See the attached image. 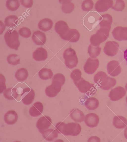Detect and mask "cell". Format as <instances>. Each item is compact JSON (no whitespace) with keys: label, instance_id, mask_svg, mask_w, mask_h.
<instances>
[{"label":"cell","instance_id":"obj_29","mask_svg":"<svg viewBox=\"0 0 127 142\" xmlns=\"http://www.w3.org/2000/svg\"><path fill=\"white\" fill-rule=\"evenodd\" d=\"M84 105L88 109L94 110L98 107L99 102L98 100L95 97H90L88 98L85 102Z\"/></svg>","mask_w":127,"mask_h":142},{"label":"cell","instance_id":"obj_47","mask_svg":"<svg viewBox=\"0 0 127 142\" xmlns=\"http://www.w3.org/2000/svg\"><path fill=\"white\" fill-rule=\"evenodd\" d=\"M125 89L126 90V91H127V83L126 86H125Z\"/></svg>","mask_w":127,"mask_h":142},{"label":"cell","instance_id":"obj_46","mask_svg":"<svg viewBox=\"0 0 127 142\" xmlns=\"http://www.w3.org/2000/svg\"><path fill=\"white\" fill-rule=\"evenodd\" d=\"M124 135L125 138L127 139V126L125 129Z\"/></svg>","mask_w":127,"mask_h":142},{"label":"cell","instance_id":"obj_4","mask_svg":"<svg viewBox=\"0 0 127 142\" xmlns=\"http://www.w3.org/2000/svg\"><path fill=\"white\" fill-rule=\"evenodd\" d=\"M63 57L65 60L64 64L68 68L72 69L76 67L78 62V59L75 51L69 48L66 49L63 54Z\"/></svg>","mask_w":127,"mask_h":142},{"label":"cell","instance_id":"obj_34","mask_svg":"<svg viewBox=\"0 0 127 142\" xmlns=\"http://www.w3.org/2000/svg\"><path fill=\"white\" fill-rule=\"evenodd\" d=\"M18 20V19L16 16L10 15L5 18L4 23L7 26H14L17 24Z\"/></svg>","mask_w":127,"mask_h":142},{"label":"cell","instance_id":"obj_21","mask_svg":"<svg viewBox=\"0 0 127 142\" xmlns=\"http://www.w3.org/2000/svg\"><path fill=\"white\" fill-rule=\"evenodd\" d=\"M43 110V106L41 102L37 101L35 102L30 108L29 112L32 117H35L40 115Z\"/></svg>","mask_w":127,"mask_h":142},{"label":"cell","instance_id":"obj_5","mask_svg":"<svg viewBox=\"0 0 127 142\" xmlns=\"http://www.w3.org/2000/svg\"><path fill=\"white\" fill-rule=\"evenodd\" d=\"M73 82L80 92L85 93L89 96L93 95L96 91V89L94 85L86 81L82 77L79 81Z\"/></svg>","mask_w":127,"mask_h":142},{"label":"cell","instance_id":"obj_28","mask_svg":"<svg viewBox=\"0 0 127 142\" xmlns=\"http://www.w3.org/2000/svg\"><path fill=\"white\" fill-rule=\"evenodd\" d=\"M71 0H59L60 2L62 4L61 9L62 11L66 14L71 13L73 10L74 5L71 2Z\"/></svg>","mask_w":127,"mask_h":142},{"label":"cell","instance_id":"obj_31","mask_svg":"<svg viewBox=\"0 0 127 142\" xmlns=\"http://www.w3.org/2000/svg\"><path fill=\"white\" fill-rule=\"evenodd\" d=\"M28 76L27 70L23 68L19 69L16 72L15 77L17 80L19 81H23L25 80Z\"/></svg>","mask_w":127,"mask_h":142},{"label":"cell","instance_id":"obj_38","mask_svg":"<svg viewBox=\"0 0 127 142\" xmlns=\"http://www.w3.org/2000/svg\"><path fill=\"white\" fill-rule=\"evenodd\" d=\"M81 71L78 69L73 70L70 74V77L73 82L77 81L79 80L82 78Z\"/></svg>","mask_w":127,"mask_h":142},{"label":"cell","instance_id":"obj_10","mask_svg":"<svg viewBox=\"0 0 127 142\" xmlns=\"http://www.w3.org/2000/svg\"><path fill=\"white\" fill-rule=\"evenodd\" d=\"M35 96V93L34 90L31 88L27 87L23 89V92L21 95V99L24 104L29 105L32 103Z\"/></svg>","mask_w":127,"mask_h":142},{"label":"cell","instance_id":"obj_3","mask_svg":"<svg viewBox=\"0 0 127 142\" xmlns=\"http://www.w3.org/2000/svg\"><path fill=\"white\" fill-rule=\"evenodd\" d=\"M109 31L107 28L100 27L95 34L91 36L90 39L91 44L95 46H99L100 43L107 39Z\"/></svg>","mask_w":127,"mask_h":142},{"label":"cell","instance_id":"obj_44","mask_svg":"<svg viewBox=\"0 0 127 142\" xmlns=\"http://www.w3.org/2000/svg\"><path fill=\"white\" fill-rule=\"evenodd\" d=\"M100 139L99 137L95 136H91L88 140V142H100Z\"/></svg>","mask_w":127,"mask_h":142},{"label":"cell","instance_id":"obj_9","mask_svg":"<svg viewBox=\"0 0 127 142\" xmlns=\"http://www.w3.org/2000/svg\"><path fill=\"white\" fill-rule=\"evenodd\" d=\"M119 48V45L117 42L115 41H110L106 43L103 51L107 55L113 56L117 54Z\"/></svg>","mask_w":127,"mask_h":142},{"label":"cell","instance_id":"obj_23","mask_svg":"<svg viewBox=\"0 0 127 142\" xmlns=\"http://www.w3.org/2000/svg\"><path fill=\"white\" fill-rule=\"evenodd\" d=\"M18 119V114L14 110H10L7 112L4 117L5 122L9 125L14 124L17 121Z\"/></svg>","mask_w":127,"mask_h":142},{"label":"cell","instance_id":"obj_24","mask_svg":"<svg viewBox=\"0 0 127 142\" xmlns=\"http://www.w3.org/2000/svg\"><path fill=\"white\" fill-rule=\"evenodd\" d=\"M69 115L71 119L76 122H83L85 118L83 112L78 108L72 109L70 112Z\"/></svg>","mask_w":127,"mask_h":142},{"label":"cell","instance_id":"obj_40","mask_svg":"<svg viewBox=\"0 0 127 142\" xmlns=\"http://www.w3.org/2000/svg\"><path fill=\"white\" fill-rule=\"evenodd\" d=\"M18 33L21 36L25 38H29L31 34L30 30L26 27L20 28L18 31Z\"/></svg>","mask_w":127,"mask_h":142},{"label":"cell","instance_id":"obj_27","mask_svg":"<svg viewBox=\"0 0 127 142\" xmlns=\"http://www.w3.org/2000/svg\"><path fill=\"white\" fill-rule=\"evenodd\" d=\"M53 22L51 19L45 18L40 20L38 23V27L39 29L44 31H48L52 28Z\"/></svg>","mask_w":127,"mask_h":142},{"label":"cell","instance_id":"obj_11","mask_svg":"<svg viewBox=\"0 0 127 142\" xmlns=\"http://www.w3.org/2000/svg\"><path fill=\"white\" fill-rule=\"evenodd\" d=\"M107 69L108 74L110 76L115 77L119 75L121 72V68L119 62L112 60L108 63Z\"/></svg>","mask_w":127,"mask_h":142},{"label":"cell","instance_id":"obj_1","mask_svg":"<svg viewBox=\"0 0 127 142\" xmlns=\"http://www.w3.org/2000/svg\"><path fill=\"white\" fill-rule=\"evenodd\" d=\"M94 81L101 89L108 90L115 86L116 83V79L108 76L103 71L97 72L94 76Z\"/></svg>","mask_w":127,"mask_h":142},{"label":"cell","instance_id":"obj_45","mask_svg":"<svg viewBox=\"0 0 127 142\" xmlns=\"http://www.w3.org/2000/svg\"><path fill=\"white\" fill-rule=\"evenodd\" d=\"M124 57L127 63V49L124 52Z\"/></svg>","mask_w":127,"mask_h":142},{"label":"cell","instance_id":"obj_43","mask_svg":"<svg viewBox=\"0 0 127 142\" xmlns=\"http://www.w3.org/2000/svg\"><path fill=\"white\" fill-rule=\"evenodd\" d=\"M21 4L23 6L27 8H29L32 6L33 4L32 0H20Z\"/></svg>","mask_w":127,"mask_h":142},{"label":"cell","instance_id":"obj_35","mask_svg":"<svg viewBox=\"0 0 127 142\" xmlns=\"http://www.w3.org/2000/svg\"><path fill=\"white\" fill-rule=\"evenodd\" d=\"M20 4L18 0H7L6 2V6L9 10L12 11L16 10Z\"/></svg>","mask_w":127,"mask_h":142},{"label":"cell","instance_id":"obj_12","mask_svg":"<svg viewBox=\"0 0 127 142\" xmlns=\"http://www.w3.org/2000/svg\"><path fill=\"white\" fill-rule=\"evenodd\" d=\"M126 93V91L124 88L119 86L112 89L110 92L108 96L111 100L115 101L123 98Z\"/></svg>","mask_w":127,"mask_h":142},{"label":"cell","instance_id":"obj_26","mask_svg":"<svg viewBox=\"0 0 127 142\" xmlns=\"http://www.w3.org/2000/svg\"><path fill=\"white\" fill-rule=\"evenodd\" d=\"M40 133L45 140L49 141H53L58 137L57 133L56 130L52 129H46Z\"/></svg>","mask_w":127,"mask_h":142},{"label":"cell","instance_id":"obj_18","mask_svg":"<svg viewBox=\"0 0 127 142\" xmlns=\"http://www.w3.org/2000/svg\"><path fill=\"white\" fill-rule=\"evenodd\" d=\"M80 34L76 29L69 28L66 35L62 39L71 42L77 41L80 37Z\"/></svg>","mask_w":127,"mask_h":142},{"label":"cell","instance_id":"obj_41","mask_svg":"<svg viewBox=\"0 0 127 142\" xmlns=\"http://www.w3.org/2000/svg\"><path fill=\"white\" fill-rule=\"evenodd\" d=\"M52 80H56L61 83L63 85L65 82V78L64 76L62 74L57 73L54 75Z\"/></svg>","mask_w":127,"mask_h":142},{"label":"cell","instance_id":"obj_15","mask_svg":"<svg viewBox=\"0 0 127 142\" xmlns=\"http://www.w3.org/2000/svg\"><path fill=\"white\" fill-rule=\"evenodd\" d=\"M113 3V1L111 0H98L95 3V7L97 12H103L112 8Z\"/></svg>","mask_w":127,"mask_h":142},{"label":"cell","instance_id":"obj_6","mask_svg":"<svg viewBox=\"0 0 127 142\" xmlns=\"http://www.w3.org/2000/svg\"><path fill=\"white\" fill-rule=\"evenodd\" d=\"M81 131V126L78 123L71 122L65 124L64 122L60 134L65 136H75L79 135Z\"/></svg>","mask_w":127,"mask_h":142},{"label":"cell","instance_id":"obj_17","mask_svg":"<svg viewBox=\"0 0 127 142\" xmlns=\"http://www.w3.org/2000/svg\"><path fill=\"white\" fill-rule=\"evenodd\" d=\"M99 121L98 116L95 113H89L85 117V122L87 126L90 127L97 126Z\"/></svg>","mask_w":127,"mask_h":142},{"label":"cell","instance_id":"obj_37","mask_svg":"<svg viewBox=\"0 0 127 142\" xmlns=\"http://www.w3.org/2000/svg\"><path fill=\"white\" fill-rule=\"evenodd\" d=\"M93 5L94 3L92 0H85L82 3V9L84 11H88L93 9Z\"/></svg>","mask_w":127,"mask_h":142},{"label":"cell","instance_id":"obj_14","mask_svg":"<svg viewBox=\"0 0 127 142\" xmlns=\"http://www.w3.org/2000/svg\"><path fill=\"white\" fill-rule=\"evenodd\" d=\"M52 122V120L49 117L44 116L40 118L37 120L36 124V127L40 133L49 128Z\"/></svg>","mask_w":127,"mask_h":142},{"label":"cell","instance_id":"obj_33","mask_svg":"<svg viewBox=\"0 0 127 142\" xmlns=\"http://www.w3.org/2000/svg\"><path fill=\"white\" fill-rule=\"evenodd\" d=\"M101 50V48L99 46H95L90 44L88 47V53L91 58H95L99 55Z\"/></svg>","mask_w":127,"mask_h":142},{"label":"cell","instance_id":"obj_42","mask_svg":"<svg viewBox=\"0 0 127 142\" xmlns=\"http://www.w3.org/2000/svg\"><path fill=\"white\" fill-rule=\"evenodd\" d=\"M5 79L4 76L0 74V93H2L6 89L5 84Z\"/></svg>","mask_w":127,"mask_h":142},{"label":"cell","instance_id":"obj_22","mask_svg":"<svg viewBox=\"0 0 127 142\" xmlns=\"http://www.w3.org/2000/svg\"><path fill=\"white\" fill-rule=\"evenodd\" d=\"M32 57L36 61H44L47 58V52L43 48L39 47L37 48L33 52Z\"/></svg>","mask_w":127,"mask_h":142},{"label":"cell","instance_id":"obj_25","mask_svg":"<svg viewBox=\"0 0 127 142\" xmlns=\"http://www.w3.org/2000/svg\"><path fill=\"white\" fill-rule=\"evenodd\" d=\"M113 124L114 126L117 128H124L127 126V120L123 116H116L113 119Z\"/></svg>","mask_w":127,"mask_h":142},{"label":"cell","instance_id":"obj_19","mask_svg":"<svg viewBox=\"0 0 127 142\" xmlns=\"http://www.w3.org/2000/svg\"><path fill=\"white\" fill-rule=\"evenodd\" d=\"M32 37L33 42L38 45H44L46 40L45 34L39 30L34 31L33 33Z\"/></svg>","mask_w":127,"mask_h":142},{"label":"cell","instance_id":"obj_16","mask_svg":"<svg viewBox=\"0 0 127 142\" xmlns=\"http://www.w3.org/2000/svg\"><path fill=\"white\" fill-rule=\"evenodd\" d=\"M54 29L56 32L62 38L66 35L69 28L66 22L60 20L56 22Z\"/></svg>","mask_w":127,"mask_h":142},{"label":"cell","instance_id":"obj_13","mask_svg":"<svg viewBox=\"0 0 127 142\" xmlns=\"http://www.w3.org/2000/svg\"><path fill=\"white\" fill-rule=\"evenodd\" d=\"M112 34L116 40L119 41L127 40V27H116L113 30Z\"/></svg>","mask_w":127,"mask_h":142},{"label":"cell","instance_id":"obj_20","mask_svg":"<svg viewBox=\"0 0 127 142\" xmlns=\"http://www.w3.org/2000/svg\"><path fill=\"white\" fill-rule=\"evenodd\" d=\"M99 20L100 27L107 28L110 31L113 20L112 17L110 15L107 14L101 15Z\"/></svg>","mask_w":127,"mask_h":142},{"label":"cell","instance_id":"obj_7","mask_svg":"<svg viewBox=\"0 0 127 142\" xmlns=\"http://www.w3.org/2000/svg\"><path fill=\"white\" fill-rule=\"evenodd\" d=\"M62 85L61 82L56 80H52L51 84L46 87L45 92L46 95L50 98L56 96L61 90Z\"/></svg>","mask_w":127,"mask_h":142},{"label":"cell","instance_id":"obj_39","mask_svg":"<svg viewBox=\"0 0 127 142\" xmlns=\"http://www.w3.org/2000/svg\"><path fill=\"white\" fill-rule=\"evenodd\" d=\"M125 4L123 0H116V3L112 8L113 10L117 11H122L124 8Z\"/></svg>","mask_w":127,"mask_h":142},{"label":"cell","instance_id":"obj_2","mask_svg":"<svg viewBox=\"0 0 127 142\" xmlns=\"http://www.w3.org/2000/svg\"><path fill=\"white\" fill-rule=\"evenodd\" d=\"M4 38L6 43L9 48L17 50L20 45L19 34L15 30L8 29L5 32Z\"/></svg>","mask_w":127,"mask_h":142},{"label":"cell","instance_id":"obj_48","mask_svg":"<svg viewBox=\"0 0 127 142\" xmlns=\"http://www.w3.org/2000/svg\"><path fill=\"white\" fill-rule=\"evenodd\" d=\"M126 101L127 104V96L126 97Z\"/></svg>","mask_w":127,"mask_h":142},{"label":"cell","instance_id":"obj_30","mask_svg":"<svg viewBox=\"0 0 127 142\" xmlns=\"http://www.w3.org/2000/svg\"><path fill=\"white\" fill-rule=\"evenodd\" d=\"M17 89L14 88H9L4 91V97L9 100H13L16 99L18 96L16 91Z\"/></svg>","mask_w":127,"mask_h":142},{"label":"cell","instance_id":"obj_36","mask_svg":"<svg viewBox=\"0 0 127 142\" xmlns=\"http://www.w3.org/2000/svg\"><path fill=\"white\" fill-rule=\"evenodd\" d=\"M7 61L10 64L15 65L20 64V58L16 54H11L9 55L7 58Z\"/></svg>","mask_w":127,"mask_h":142},{"label":"cell","instance_id":"obj_8","mask_svg":"<svg viewBox=\"0 0 127 142\" xmlns=\"http://www.w3.org/2000/svg\"><path fill=\"white\" fill-rule=\"evenodd\" d=\"M99 65V61L97 58H89L84 66L85 72L89 74H92L96 70Z\"/></svg>","mask_w":127,"mask_h":142},{"label":"cell","instance_id":"obj_32","mask_svg":"<svg viewBox=\"0 0 127 142\" xmlns=\"http://www.w3.org/2000/svg\"><path fill=\"white\" fill-rule=\"evenodd\" d=\"M38 75L41 79L45 80L51 79L53 76V73L50 69L43 68L39 71Z\"/></svg>","mask_w":127,"mask_h":142}]
</instances>
